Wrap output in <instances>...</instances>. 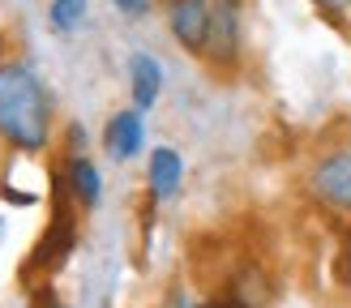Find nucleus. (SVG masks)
I'll list each match as a JSON object with an SVG mask.
<instances>
[{"mask_svg":"<svg viewBox=\"0 0 351 308\" xmlns=\"http://www.w3.org/2000/svg\"><path fill=\"white\" fill-rule=\"evenodd\" d=\"M0 137L17 150H43L51 137V99L26 64H0Z\"/></svg>","mask_w":351,"mask_h":308,"instance_id":"obj_1","label":"nucleus"},{"mask_svg":"<svg viewBox=\"0 0 351 308\" xmlns=\"http://www.w3.org/2000/svg\"><path fill=\"white\" fill-rule=\"evenodd\" d=\"M69 180L60 176H51V222H47V231L39 235V244L30 248V257H26V266H22V279L30 283L34 274L39 279H51L64 261H69V253H73V244H77V222H73V205H69Z\"/></svg>","mask_w":351,"mask_h":308,"instance_id":"obj_2","label":"nucleus"},{"mask_svg":"<svg viewBox=\"0 0 351 308\" xmlns=\"http://www.w3.org/2000/svg\"><path fill=\"white\" fill-rule=\"evenodd\" d=\"M308 193L330 210H351V150H330L313 163Z\"/></svg>","mask_w":351,"mask_h":308,"instance_id":"obj_3","label":"nucleus"},{"mask_svg":"<svg viewBox=\"0 0 351 308\" xmlns=\"http://www.w3.org/2000/svg\"><path fill=\"white\" fill-rule=\"evenodd\" d=\"M240 51V0H215L210 5V43L206 56L219 64H232Z\"/></svg>","mask_w":351,"mask_h":308,"instance_id":"obj_4","label":"nucleus"},{"mask_svg":"<svg viewBox=\"0 0 351 308\" xmlns=\"http://www.w3.org/2000/svg\"><path fill=\"white\" fill-rule=\"evenodd\" d=\"M167 26H171L180 47L206 51V43H210V5L206 0H171L167 5Z\"/></svg>","mask_w":351,"mask_h":308,"instance_id":"obj_5","label":"nucleus"},{"mask_svg":"<svg viewBox=\"0 0 351 308\" xmlns=\"http://www.w3.org/2000/svg\"><path fill=\"white\" fill-rule=\"evenodd\" d=\"M142 142H146V125H142V112H116L112 120H108V133H103V146H108V154L112 159H133L137 150H142Z\"/></svg>","mask_w":351,"mask_h":308,"instance_id":"obj_6","label":"nucleus"},{"mask_svg":"<svg viewBox=\"0 0 351 308\" xmlns=\"http://www.w3.org/2000/svg\"><path fill=\"white\" fill-rule=\"evenodd\" d=\"M129 77H133V103H137V112L154 107L159 94H163V68H159V60H154L150 51H137V56L129 60Z\"/></svg>","mask_w":351,"mask_h":308,"instance_id":"obj_7","label":"nucleus"},{"mask_svg":"<svg viewBox=\"0 0 351 308\" xmlns=\"http://www.w3.org/2000/svg\"><path fill=\"white\" fill-rule=\"evenodd\" d=\"M150 197L154 201H167L176 188H180V180H184V163H180V154H176L171 146H159L150 154Z\"/></svg>","mask_w":351,"mask_h":308,"instance_id":"obj_8","label":"nucleus"},{"mask_svg":"<svg viewBox=\"0 0 351 308\" xmlns=\"http://www.w3.org/2000/svg\"><path fill=\"white\" fill-rule=\"evenodd\" d=\"M64 180H69V193H73V201H77V205H86V210H95L99 197H103L99 167H95L90 159H82V154H73V159H69Z\"/></svg>","mask_w":351,"mask_h":308,"instance_id":"obj_9","label":"nucleus"},{"mask_svg":"<svg viewBox=\"0 0 351 308\" xmlns=\"http://www.w3.org/2000/svg\"><path fill=\"white\" fill-rule=\"evenodd\" d=\"M47 17H51V30L69 34V30H77V22L86 17V0H51Z\"/></svg>","mask_w":351,"mask_h":308,"instance_id":"obj_10","label":"nucleus"},{"mask_svg":"<svg viewBox=\"0 0 351 308\" xmlns=\"http://www.w3.org/2000/svg\"><path fill=\"white\" fill-rule=\"evenodd\" d=\"M112 5H116L120 13H129V17H142V13L150 9V0H112Z\"/></svg>","mask_w":351,"mask_h":308,"instance_id":"obj_11","label":"nucleus"},{"mask_svg":"<svg viewBox=\"0 0 351 308\" xmlns=\"http://www.w3.org/2000/svg\"><path fill=\"white\" fill-rule=\"evenodd\" d=\"M163 308H193L189 296H184V287H171V291H167V300H163Z\"/></svg>","mask_w":351,"mask_h":308,"instance_id":"obj_12","label":"nucleus"},{"mask_svg":"<svg viewBox=\"0 0 351 308\" xmlns=\"http://www.w3.org/2000/svg\"><path fill=\"white\" fill-rule=\"evenodd\" d=\"M347 5H351V0H317V9H322V13H343Z\"/></svg>","mask_w":351,"mask_h":308,"instance_id":"obj_13","label":"nucleus"},{"mask_svg":"<svg viewBox=\"0 0 351 308\" xmlns=\"http://www.w3.org/2000/svg\"><path fill=\"white\" fill-rule=\"evenodd\" d=\"M343 274H347V283H351V235H347V248H343Z\"/></svg>","mask_w":351,"mask_h":308,"instance_id":"obj_14","label":"nucleus"},{"mask_svg":"<svg viewBox=\"0 0 351 308\" xmlns=\"http://www.w3.org/2000/svg\"><path fill=\"white\" fill-rule=\"evenodd\" d=\"M202 308H236L232 300H210V304H202Z\"/></svg>","mask_w":351,"mask_h":308,"instance_id":"obj_15","label":"nucleus"},{"mask_svg":"<svg viewBox=\"0 0 351 308\" xmlns=\"http://www.w3.org/2000/svg\"><path fill=\"white\" fill-rule=\"evenodd\" d=\"M39 308H69V304H60V300H51V296H47V300H39Z\"/></svg>","mask_w":351,"mask_h":308,"instance_id":"obj_16","label":"nucleus"}]
</instances>
